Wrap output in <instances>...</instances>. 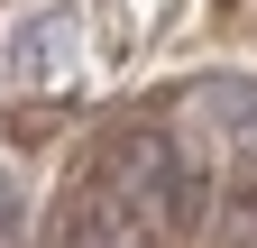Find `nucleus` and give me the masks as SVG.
<instances>
[{
	"mask_svg": "<svg viewBox=\"0 0 257 248\" xmlns=\"http://www.w3.org/2000/svg\"><path fill=\"white\" fill-rule=\"evenodd\" d=\"M175 184H184V166H175V138H156V129H128V138H110V157H101V202L119 211V221H156V230H166Z\"/></svg>",
	"mask_w": 257,
	"mask_h": 248,
	"instance_id": "obj_1",
	"label": "nucleus"
},
{
	"mask_svg": "<svg viewBox=\"0 0 257 248\" xmlns=\"http://www.w3.org/2000/svg\"><path fill=\"white\" fill-rule=\"evenodd\" d=\"M64 55H74V19H64V10H37V19H19V28H10L0 65H10L19 83H55V74H64Z\"/></svg>",
	"mask_w": 257,
	"mask_h": 248,
	"instance_id": "obj_2",
	"label": "nucleus"
},
{
	"mask_svg": "<svg viewBox=\"0 0 257 248\" xmlns=\"http://www.w3.org/2000/svg\"><path fill=\"white\" fill-rule=\"evenodd\" d=\"M55 248H138V230H128L110 202H92L83 221H64V239H55Z\"/></svg>",
	"mask_w": 257,
	"mask_h": 248,
	"instance_id": "obj_3",
	"label": "nucleus"
},
{
	"mask_svg": "<svg viewBox=\"0 0 257 248\" xmlns=\"http://www.w3.org/2000/svg\"><path fill=\"white\" fill-rule=\"evenodd\" d=\"M202 211H211V175H193V166H184V184H175V211H166V230H202Z\"/></svg>",
	"mask_w": 257,
	"mask_h": 248,
	"instance_id": "obj_4",
	"label": "nucleus"
},
{
	"mask_svg": "<svg viewBox=\"0 0 257 248\" xmlns=\"http://www.w3.org/2000/svg\"><path fill=\"white\" fill-rule=\"evenodd\" d=\"M10 230H19V193L0 184V248H10Z\"/></svg>",
	"mask_w": 257,
	"mask_h": 248,
	"instance_id": "obj_5",
	"label": "nucleus"
}]
</instances>
